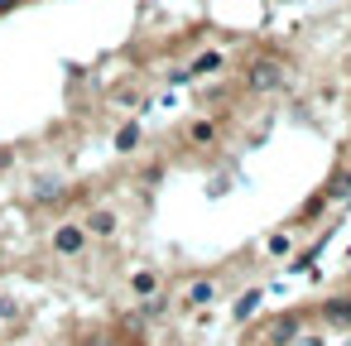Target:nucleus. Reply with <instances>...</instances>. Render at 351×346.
Returning a JSON list of instances; mask_svg holds the SVG:
<instances>
[{
    "mask_svg": "<svg viewBox=\"0 0 351 346\" xmlns=\"http://www.w3.org/2000/svg\"><path fill=\"white\" fill-rule=\"evenodd\" d=\"M49 250H53L58 260H82V255L92 250V236H87L82 221H58V226L49 231Z\"/></svg>",
    "mask_w": 351,
    "mask_h": 346,
    "instance_id": "obj_1",
    "label": "nucleus"
},
{
    "mask_svg": "<svg viewBox=\"0 0 351 346\" xmlns=\"http://www.w3.org/2000/svg\"><path fill=\"white\" fill-rule=\"evenodd\" d=\"M289 87V77H284V68L274 63V58H255L250 68H245V92L250 97H274V92H284Z\"/></svg>",
    "mask_w": 351,
    "mask_h": 346,
    "instance_id": "obj_2",
    "label": "nucleus"
},
{
    "mask_svg": "<svg viewBox=\"0 0 351 346\" xmlns=\"http://www.w3.org/2000/svg\"><path fill=\"white\" fill-rule=\"evenodd\" d=\"M82 226H87L92 240H116V231H121V212H116L111 202H97V207L82 217Z\"/></svg>",
    "mask_w": 351,
    "mask_h": 346,
    "instance_id": "obj_3",
    "label": "nucleus"
},
{
    "mask_svg": "<svg viewBox=\"0 0 351 346\" xmlns=\"http://www.w3.org/2000/svg\"><path fill=\"white\" fill-rule=\"evenodd\" d=\"M217 293H221V284H217L212 274H202V279H193V284L178 293V308H183V312H202V308L217 303Z\"/></svg>",
    "mask_w": 351,
    "mask_h": 346,
    "instance_id": "obj_4",
    "label": "nucleus"
},
{
    "mask_svg": "<svg viewBox=\"0 0 351 346\" xmlns=\"http://www.w3.org/2000/svg\"><path fill=\"white\" fill-rule=\"evenodd\" d=\"M221 68H226V53H221V49H202L183 73H188V82H202V77H217Z\"/></svg>",
    "mask_w": 351,
    "mask_h": 346,
    "instance_id": "obj_5",
    "label": "nucleus"
},
{
    "mask_svg": "<svg viewBox=\"0 0 351 346\" xmlns=\"http://www.w3.org/2000/svg\"><path fill=\"white\" fill-rule=\"evenodd\" d=\"M140 140H145V130H140V121H121V130H116V154H135L140 149Z\"/></svg>",
    "mask_w": 351,
    "mask_h": 346,
    "instance_id": "obj_6",
    "label": "nucleus"
},
{
    "mask_svg": "<svg viewBox=\"0 0 351 346\" xmlns=\"http://www.w3.org/2000/svg\"><path fill=\"white\" fill-rule=\"evenodd\" d=\"M159 269H130V293L135 298H149V293H159Z\"/></svg>",
    "mask_w": 351,
    "mask_h": 346,
    "instance_id": "obj_7",
    "label": "nucleus"
},
{
    "mask_svg": "<svg viewBox=\"0 0 351 346\" xmlns=\"http://www.w3.org/2000/svg\"><path fill=\"white\" fill-rule=\"evenodd\" d=\"M188 140H193L197 149L217 145V121H207V116H202V121H193V125H188Z\"/></svg>",
    "mask_w": 351,
    "mask_h": 346,
    "instance_id": "obj_8",
    "label": "nucleus"
},
{
    "mask_svg": "<svg viewBox=\"0 0 351 346\" xmlns=\"http://www.w3.org/2000/svg\"><path fill=\"white\" fill-rule=\"evenodd\" d=\"M265 255H274V260H289V255H293V236H289V231H274V236H265Z\"/></svg>",
    "mask_w": 351,
    "mask_h": 346,
    "instance_id": "obj_9",
    "label": "nucleus"
},
{
    "mask_svg": "<svg viewBox=\"0 0 351 346\" xmlns=\"http://www.w3.org/2000/svg\"><path fill=\"white\" fill-rule=\"evenodd\" d=\"M260 298H265L260 288L241 293V298H236V308H231V317H236V322H250V317H255V308H260Z\"/></svg>",
    "mask_w": 351,
    "mask_h": 346,
    "instance_id": "obj_10",
    "label": "nucleus"
},
{
    "mask_svg": "<svg viewBox=\"0 0 351 346\" xmlns=\"http://www.w3.org/2000/svg\"><path fill=\"white\" fill-rule=\"evenodd\" d=\"M322 317H327L332 327H351V298H332V303L322 308Z\"/></svg>",
    "mask_w": 351,
    "mask_h": 346,
    "instance_id": "obj_11",
    "label": "nucleus"
},
{
    "mask_svg": "<svg viewBox=\"0 0 351 346\" xmlns=\"http://www.w3.org/2000/svg\"><path fill=\"white\" fill-rule=\"evenodd\" d=\"M164 312H169V298H164V293L140 298V317H145V322H154V317H164Z\"/></svg>",
    "mask_w": 351,
    "mask_h": 346,
    "instance_id": "obj_12",
    "label": "nucleus"
},
{
    "mask_svg": "<svg viewBox=\"0 0 351 346\" xmlns=\"http://www.w3.org/2000/svg\"><path fill=\"white\" fill-rule=\"evenodd\" d=\"M58 188H63L58 178H39V183H34V197H39V202H53V197H58Z\"/></svg>",
    "mask_w": 351,
    "mask_h": 346,
    "instance_id": "obj_13",
    "label": "nucleus"
},
{
    "mask_svg": "<svg viewBox=\"0 0 351 346\" xmlns=\"http://www.w3.org/2000/svg\"><path fill=\"white\" fill-rule=\"evenodd\" d=\"M77 346H116V336H111V332H87Z\"/></svg>",
    "mask_w": 351,
    "mask_h": 346,
    "instance_id": "obj_14",
    "label": "nucleus"
},
{
    "mask_svg": "<svg viewBox=\"0 0 351 346\" xmlns=\"http://www.w3.org/2000/svg\"><path fill=\"white\" fill-rule=\"evenodd\" d=\"M5 169H15V154H10V149H0V173H5Z\"/></svg>",
    "mask_w": 351,
    "mask_h": 346,
    "instance_id": "obj_15",
    "label": "nucleus"
},
{
    "mask_svg": "<svg viewBox=\"0 0 351 346\" xmlns=\"http://www.w3.org/2000/svg\"><path fill=\"white\" fill-rule=\"evenodd\" d=\"M25 0H0V15H10V10H20Z\"/></svg>",
    "mask_w": 351,
    "mask_h": 346,
    "instance_id": "obj_16",
    "label": "nucleus"
}]
</instances>
